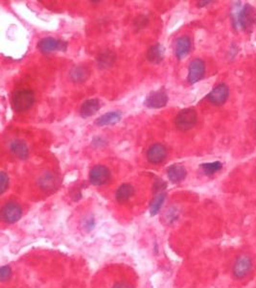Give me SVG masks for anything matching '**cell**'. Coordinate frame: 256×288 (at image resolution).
I'll return each instance as SVG.
<instances>
[{
  "label": "cell",
  "instance_id": "obj_5",
  "mask_svg": "<svg viewBox=\"0 0 256 288\" xmlns=\"http://www.w3.org/2000/svg\"><path fill=\"white\" fill-rule=\"evenodd\" d=\"M253 268V260L248 255H241L233 264L232 273L237 279H243Z\"/></svg>",
  "mask_w": 256,
  "mask_h": 288
},
{
  "label": "cell",
  "instance_id": "obj_20",
  "mask_svg": "<svg viewBox=\"0 0 256 288\" xmlns=\"http://www.w3.org/2000/svg\"><path fill=\"white\" fill-rule=\"evenodd\" d=\"M116 55L111 50H105L97 57V63L100 68H108L115 64Z\"/></svg>",
  "mask_w": 256,
  "mask_h": 288
},
{
  "label": "cell",
  "instance_id": "obj_12",
  "mask_svg": "<svg viewBox=\"0 0 256 288\" xmlns=\"http://www.w3.org/2000/svg\"><path fill=\"white\" fill-rule=\"evenodd\" d=\"M101 108V103L98 99H89L83 103L80 109V115L84 118L94 116Z\"/></svg>",
  "mask_w": 256,
  "mask_h": 288
},
{
  "label": "cell",
  "instance_id": "obj_22",
  "mask_svg": "<svg viewBox=\"0 0 256 288\" xmlns=\"http://www.w3.org/2000/svg\"><path fill=\"white\" fill-rule=\"evenodd\" d=\"M165 197H166V194L163 192H158V194L154 197V199L151 204V207H150V211H151L152 215H155L160 210L163 203H164Z\"/></svg>",
  "mask_w": 256,
  "mask_h": 288
},
{
  "label": "cell",
  "instance_id": "obj_14",
  "mask_svg": "<svg viewBox=\"0 0 256 288\" xmlns=\"http://www.w3.org/2000/svg\"><path fill=\"white\" fill-rule=\"evenodd\" d=\"M164 54H165V49H164L163 45L156 43L148 49L147 54H146V58L151 64L157 65V64L162 62V60L164 58Z\"/></svg>",
  "mask_w": 256,
  "mask_h": 288
},
{
  "label": "cell",
  "instance_id": "obj_28",
  "mask_svg": "<svg viewBox=\"0 0 256 288\" xmlns=\"http://www.w3.org/2000/svg\"><path fill=\"white\" fill-rule=\"evenodd\" d=\"M212 1H200L199 2V5L200 6H205L206 4H209V3H211Z\"/></svg>",
  "mask_w": 256,
  "mask_h": 288
},
{
  "label": "cell",
  "instance_id": "obj_17",
  "mask_svg": "<svg viewBox=\"0 0 256 288\" xmlns=\"http://www.w3.org/2000/svg\"><path fill=\"white\" fill-rule=\"evenodd\" d=\"M90 69L85 66H74L70 71V79L74 83L86 82L90 77Z\"/></svg>",
  "mask_w": 256,
  "mask_h": 288
},
{
  "label": "cell",
  "instance_id": "obj_3",
  "mask_svg": "<svg viewBox=\"0 0 256 288\" xmlns=\"http://www.w3.org/2000/svg\"><path fill=\"white\" fill-rule=\"evenodd\" d=\"M198 120V115L195 109L187 108L179 112L176 117L175 124L177 129L180 131H188L193 128Z\"/></svg>",
  "mask_w": 256,
  "mask_h": 288
},
{
  "label": "cell",
  "instance_id": "obj_11",
  "mask_svg": "<svg viewBox=\"0 0 256 288\" xmlns=\"http://www.w3.org/2000/svg\"><path fill=\"white\" fill-rule=\"evenodd\" d=\"M168 102V96L166 92L163 91H156V92H151L146 100H145V106L150 108V109H160L164 106H166Z\"/></svg>",
  "mask_w": 256,
  "mask_h": 288
},
{
  "label": "cell",
  "instance_id": "obj_4",
  "mask_svg": "<svg viewBox=\"0 0 256 288\" xmlns=\"http://www.w3.org/2000/svg\"><path fill=\"white\" fill-rule=\"evenodd\" d=\"M21 215H22V209L15 202H7L1 210L2 220L9 224H13L18 221Z\"/></svg>",
  "mask_w": 256,
  "mask_h": 288
},
{
  "label": "cell",
  "instance_id": "obj_15",
  "mask_svg": "<svg viewBox=\"0 0 256 288\" xmlns=\"http://www.w3.org/2000/svg\"><path fill=\"white\" fill-rule=\"evenodd\" d=\"M167 175L172 183H178L185 179L187 172L180 164H172L167 169Z\"/></svg>",
  "mask_w": 256,
  "mask_h": 288
},
{
  "label": "cell",
  "instance_id": "obj_24",
  "mask_svg": "<svg viewBox=\"0 0 256 288\" xmlns=\"http://www.w3.org/2000/svg\"><path fill=\"white\" fill-rule=\"evenodd\" d=\"M0 180H1V194H3L5 192V190L8 188V185H9L8 175L5 172H1Z\"/></svg>",
  "mask_w": 256,
  "mask_h": 288
},
{
  "label": "cell",
  "instance_id": "obj_23",
  "mask_svg": "<svg viewBox=\"0 0 256 288\" xmlns=\"http://www.w3.org/2000/svg\"><path fill=\"white\" fill-rule=\"evenodd\" d=\"M202 168L206 175H213L223 168V164L220 161L207 162V163L202 164Z\"/></svg>",
  "mask_w": 256,
  "mask_h": 288
},
{
  "label": "cell",
  "instance_id": "obj_19",
  "mask_svg": "<svg viewBox=\"0 0 256 288\" xmlns=\"http://www.w3.org/2000/svg\"><path fill=\"white\" fill-rule=\"evenodd\" d=\"M121 118H122L121 113H119V112H111V113L103 115L102 117H100L96 120L95 123H96V125H98L100 127L114 125L117 122H119Z\"/></svg>",
  "mask_w": 256,
  "mask_h": 288
},
{
  "label": "cell",
  "instance_id": "obj_2",
  "mask_svg": "<svg viewBox=\"0 0 256 288\" xmlns=\"http://www.w3.org/2000/svg\"><path fill=\"white\" fill-rule=\"evenodd\" d=\"M35 102V93L31 90H18L12 97L13 109L17 113L26 112L31 109Z\"/></svg>",
  "mask_w": 256,
  "mask_h": 288
},
{
  "label": "cell",
  "instance_id": "obj_21",
  "mask_svg": "<svg viewBox=\"0 0 256 288\" xmlns=\"http://www.w3.org/2000/svg\"><path fill=\"white\" fill-rule=\"evenodd\" d=\"M57 183H58V179L57 176L55 174H53L51 172L45 173L40 179H39V185L42 189H53L54 187L57 186Z\"/></svg>",
  "mask_w": 256,
  "mask_h": 288
},
{
  "label": "cell",
  "instance_id": "obj_18",
  "mask_svg": "<svg viewBox=\"0 0 256 288\" xmlns=\"http://www.w3.org/2000/svg\"><path fill=\"white\" fill-rule=\"evenodd\" d=\"M134 194V188L128 183H123L116 190V200L120 203H125L128 201Z\"/></svg>",
  "mask_w": 256,
  "mask_h": 288
},
{
  "label": "cell",
  "instance_id": "obj_27",
  "mask_svg": "<svg viewBox=\"0 0 256 288\" xmlns=\"http://www.w3.org/2000/svg\"><path fill=\"white\" fill-rule=\"evenodd\" d=\"M113 288H133L128 283L126 282H118L114 285Z\"/></svg>",
  "mask_w": 256,
  "mask_h": 288
},
{
  "label": "cell",
  "instance_id": "obj_26",
  "mask_svg": "<svg viewBox=\"0 0 256 288\" xmlns=\"http://www.w3.org/2000/svg\"><path fill=\"white\" fill-rule=\"evenodd\" d=\"M141 17H142V16H139V17L136 19V22H137V23L135 24V26L137 27V28H138V27H139V28H144V27L147 25L148 18L144 16L143 19H141Z\"/></svg>",
  "mask_w": 256,
  "mask_h": 288
},
{
  "label": "cell",
  "instance_id": "obj_7",
  "mask_svg": "<svg viewBox=\"0 0 256 288\" xmlns=\"http://www.w3.org/2000/svg\"><path fill=\"white\" fill-rule=\"evenodd\" d=\"M230 96V89L226 84H219L209 94L207 99L214 105L222 106L225 104Z\"/></svg>",
  "mask_w": 256,
  "mask_h": 288
},
{
  "label": "cell",
  "instance_id": "obj_13",
  "mask_svg": "<svg viewBox=\"0 0 256 288\" xmlns=\"http://www.w3.org/2000/svg\"><path fill=\"white\" fill-rule=\"evenodd\" d=\"M190 49H191V39L189 37L183 36L177 39L175 45V54L179 60L186 57Z\"/></svg>",
  "mask_w": 256,
  "mask_h": 288
},
{
  "label": "cell",
  "instance_id": "obj_10",
  "mask_svg": "<svg viewBox=\"0 0 256 288\" xmlns=\"http://www.w3.org/2000/svg\"><path fill=\"white\" fill-rule=\"evenodd\" d=\"M166 157L167 149L163 144H153L147 151V159L154 164L161 163Z\"/></svg>",
  "mask_w": 256,
  "mask_h": 288
},
{
  "label": "cell",
  "instance_id": "obj_25",
  "mask_svg": "<svg viewBox=\"0 0 256 288\" xmlns=\"http://www.w3.org/2000/svg\"><path fill=\"white\" fill-rule=\"evenodd\" d=\"M11 274H12V271H11V268H10L9 266H3V267L1 268L0 276H1V280H2L3 282L7 281V280L10 278Z\"/></svg>",
  "mask_w": 256,
  "mask_h": 288
},
{
  "label": "cell",
  "instance_id": "obj_6",
  "mask_svg": "<svg viewBox=\"0 0 256 288\" xmlns=\"http://www.w3.org/2000/svg\"><path fill=\"white\" fill-rule=\"evenodd\" d=\"M38 48L40 52L44 54H49L61 50L64 51L67 48V43L65 41L54 38H44L39 41Z\"/></svg>",
  "mask_w": 256,
  "mask_h": 288
},
{
  "label": "cell",
  "instance_id": "obj_1",
  "mask_svg": "<svg viewBox=\"0 0 256 288\" xmlns=\"http://www.w3.org/2000/svg\"><path fill=\"white\" fill-rule=\"evenodd\" d=\"M235 26L244 31H252L256 23V10L250 4H246L233 19Z\"/></svg>",
  "mask_w": 256,
  "mask_h": 288
},
{
  "label": "cell",
  "instance_id": "obj_8",
  "mask_svg": "<svg viewBox=\"0 0 256 288\" xmlns=\"http://www.w3.org/2000/svg\"><path fill=\"white\" fill-rule=\"evenodd\" d=\"M90 183L94 185H103L111 180V171L105 165L94 166L90 173Z\"/></svg>",
  "mask_w": 256,
  "mask_h": 288
},
{
  "label": "cell",
  "instance_id": "obj_16",
  "mask_svg": "<svg viewBox=\"0 0 256 288\" xmlns=\"http://www.w3.org/2000/svg\"><path fill=\"white\" fill-rule=\"evenodd\" d=\"M10 151L14 157L19 159H26L29 156V149L27 144L20 140H14L10 144Z\"/></svg>",
  "mask_w": 256,
  "mask_h": 288
},
{
  "label": "cell",
  "instance_id": "obj_9",
  "mask_svg": "<svg viewBox=\"0 0 256 288\" xmlns=\"http://www.w3.org/2000/svg\"><path fill=\"white\" fill-rule=\"evenodd\" d=\"M205 64L202 59H195L189 65L187 80L190 84L199 82L205 76Z\"/></svg>",
  "mask_w": 256,
  "mask_h": 288
}]
</instances>
